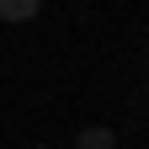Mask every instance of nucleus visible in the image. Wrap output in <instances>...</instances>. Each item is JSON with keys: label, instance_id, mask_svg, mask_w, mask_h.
<instances>
[{"label": "nucleus", "instance_id": "nucleus-2", "mask_svg": "<svg viewBox=\"0 0 149 149\" xmlns=\"http://www.w3.org/2000/svg\"><path fill=\"white\" fill-rule=\"evenodd\" d=\"M74 149H117V133H112V128H85V133L74 139Z\"/></svg>", "mask_w": 149, "mask_h": 149}, {"label": "nucleus", "instance_id": "nucleus-3", "mask_svg": "<svg viewBox=\"0 0 149 149\" xmlns=\"http://www.w3.org/2000/svg\"><path fill=\"white\" fill-rule=\"evenodd\" d=\"M37 149H48V144H37Z\"/></svg>", "mask_w": 149, "mask_h": 149}, {"label": "nucleus", "instance_id": "nucleus-1", "mask_svg": "<svg viewBox=\"0 0 149 149\" xmlns=\"http://www.w3.org/2000/svg\"><path fill=\"white\" fill-rule=\"evenodd\" d=\"M37 11H43V0H6L0 6V22H32Z\"/></svg>", "mask_w": 149, "mask_h": 149}, {"label": "nucleus", "instance_id": "nucleus-4", "mask_svg": "<svg viewBox=\"0 0 149 149\" xmlns=\"http://www.w3.org/2000/svg\"><path fill=\"white\" fill-rule=\"evenodd\" d=\"M0 6H6V0H0Z\"/></svg>", "mask_w": 149, "mask_h": 149}]
</instances>
